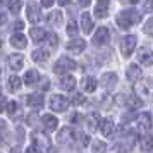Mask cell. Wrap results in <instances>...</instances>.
Masks as SVG:
<instances>
[{
    "instance_id": "2e32d148",
    "label": "cell",
    "mask_w": 153,
    "mask_h": 153,
    "mask_svg": "<svg viewBox=\"0 0 153 153\" xmlns=\"http://www.w3.org/2000/svg\"><path fill=\"white\" fill-rule=\"evenodd\" d=\"M10 45L16 47V48H26V45H28V40H26V36L21 35V33H16V35L10 36Z\"/></svg>"
},
{
    "instance_id": "ee69618b",
    "label": "cell",
    "mask_w": 153,
    "mask_h": 153,
    "mask_svg": "<svg viewBox=\"0 0 153 153\" xmlns=\"http://www.w3.org/2000/svg\"><path fill=\"white\" fill-rule=\"evenodd\" d=\"M71 120H72V122H79V120H81V115H79V114H72Z\"/></svg>"
},
{
    "instance_id": "d590c367",
    "label": "cell",
    "mask_w": 153,
    "mask_h": 153,
    "mask_svg": "<svg viewBox=\"0 0 153 153\" xmlns=\"http://www.w3.org/2000/svg\"><path fill=\"white\" fill-rule=\"evenodd\" d=\"M145 33H146L148 36H153V17L146 21V24H145Z\"/></svg>"
},
{
    "instance_id": "74e56055",
    "label": "cell",
    "mask_w": 153,
    "mask_h": 153,
    "mask_svg": "<svg viewBox=\"0 0 153 153\" xmlns=\"http://www.w3.org/2000/svg\"><path fill=\"white\" fill-rule=\"evenodd\" d=\"M16 110H17V103H16V102H9V103H7V112L12 115Z\"/></svg>"
},
{
    "instance_id": "f6af8a7d",
    "label": "cell",
    "mask_w": 153,
    "mask_h": 153,
    "mask_svg": "<svg viewBox=\"0 0 153 153\" xmlns=\"http://www.w3.org/2000/svg\"><path fill=\"white\" fill-rule=\"evenodd\" d=\"M22 28H24V24H22L21 21H17V22L14 24V29H17V31H19V29H22Z\"/></svg>"
},
{
    "instance_id": "836d02e7",
    "label": "cell",
    "mask_w": 153,
    "mask_h": 153,
    "mask_svg": "<svg viewBox=\"0 0 153 153\" xmlns=\"http://www.w3.org/2000/svg\"><path fill=\"white\" fill-rule=\"evenodd\" d=\"M47 42H48V45L52 48H55L57 45H59V36L55 33H50V35H47Z\"/></svg>"
},
{
    "instance_id": "484cf974",
    "label": "cell",
    "mask_w": 153,
    "mask_h": 153,
    "mask_svg": "<svg viewBox=\"0 0 153 153\" xmlns=\"http://www.w3.org/2000/svg\"><path fill=\"white\" fill-rule=\"evenodd\" d=\"M83 90L88 91V93H93V91L97 90V79L91 76H86L83 79Z\"/></svg>"
},
{
    "instance_id": "30bf717a",
    "label": "cell",
    "mask_w": 153,
    "mask_h": 153,
    "mask_svg": "<svg viewBox=\"0 0 153 153\" xmlns=\"http://www.w3.org/2000/svg\"><path fill=\"white\" fill-rule=\"evenodd\" d=\"M65 48H67V52H71V53H81V52L86 48V42H84V40H72V42H69L65 45Z\"/></svg>"
},
{
    "instance_id": "60d3db41",
    "label": "cell",
    "mask_w": 153,
    "mask_h": 153,
    "mask_svg": "<svg viewBox=\"0 0 153 153\" xmlns=\"http://www.w3.org/2000/svg\"><path fill=\"white\" fill-rule=\"evenodd\" d=\"M7 107V102H5V97L4 95H0V114L4 112V108Z\"/></svg>"
},
{
    "instance_id": "8d00e7d4",
    "label": "cell",
    "mask_w": 153,
    "mask_h": 153,
    "mask_svg": "<svg viewBox=\"0 0 153 153\" xmlns=\"http://www.w3.org/2000/svg\"><path fill=\"white\" fill-rule=\"evenodd\" d=\"M84 102H86V98H84L81 93H76V95L72 97V103H74V105H83Z\"/></svg>"
},
{
    "instance_id": "cb8c5ba5",
    "label": "cell",
    "mask_w": 153,
    "mask_h": 153,
    "mask_svg": "<svg viewBox=\"0 0 153 153\" xmlns=\"http://www.w3.org/2000/svg\"><path fill=\"white\" fill-rule=\"evenodd\" d=\"M74 86H76V79L72 76H64L60 79V88L65 91H72L74 90Z\"/></svg>"
},
{
    "instance_id": "d4e9b609",
    "label": "cell",
    "mask_w": 153,
    "mask_h": 153,
    "mask_svg": "<svg viewBox=\"0 0 153 153\" xmlns=\"http://www.w3.org/2000/svg\"><path fill=\"white\" fill-rule=\"evenodd\" d=\"M47 22H48L50 26H59V24L62 22V12H60V10L50 12V14L47 16Z\"/></svg>"
},
{
    "instance_id": "f546056e",
    "label": "cell",
    "mask_w": 153,
    "mask_h": 153,
    "mask_svg": "<svg viewBox=\"0 0 153 153\" xmlns=\"http://www.w3.org/2000/svg\"><path fill=\"white\" fill-rule=\"evenodd\" d=\"M21 77H17V76H10L9 77V81H7V88L10 91H17L19 88H21Z\"/></svg>"
},
{
    "instance_id": "681fc988",
    "label": "cell",
    "mask_w": 153,
    "mask_h": 153,
    "mask_svg": "<svg viewBox=\"0 0 153 153\" xmlns=\"http://www.w3.org/2000/svg\"><path fill=\"white\" fill-rule=\"evenodd\" d=\"M10 153H21V152H19V148H12V150H10Z\"/></svg>"
},
{
    "instance_id": "6da1fadb",
    "label": "cell",
    "mask_w": 153,
    "mask_h": 153,
    "mask_svg": "<svg viewBox=\"0 0 153 153\" xmlns=\"http://www.w3.org/2000/svg\"><path fill=\"white\" fill-rule=\"evenodd\" d=\"M139 21H141V16L136 10H132V9L124 10V12H120L117 16V24H119V28H122V29L131 28L132 24H138Z\"/></svg>"
},
{
    "instance_id": "44dd1931",
    "label": "cell",
    "mask_w": 153,
    "mask_h": 153,
    "mask_svg": "<svg viewBox=\"0 0 153 153\" xmlns=\"http://www.w3.org/2000/svg\"><path fill=\"white\" fill-rule=\"evenodd\" d=\"M124 103H126V107H127V108H131V110H136V108H141V107H143V102H141L138 97H134V95L126 97Z\"/></svg>"
},
{
    "instance_id": "5bb4252c",
    "label": "cell",
    "mask_w": 153,
    "mask_h": 153,
    "mask_svg": "<svg viewBox=\"0 0 153 153\" xmlns=\"http://www.w3.org/2000/svg\"><path fill=\"white\" fill-rule=\"evenodd\" d=\"M100 83H102L103 88H114L117 84V74L115 72H107V74L102 76V81Z\"/></svg>"
},
{
    "instance_id": "7dc6e473",
    "label": "cell",
    "mask_w": 153,
    "mask_h": 153,
    "mask_svg": "<svg viewBox=\"0 0 153 153\" xmlns=\"http://www.w3.org/2000/svg\"><path fill=\"white\" fill-rule=\"evenodd\" d=\"M4 129H5V122H4V120L0 119V132L4 131Z\"/></svg>"
},
{
    "instance_id": "4fadbf2b",
    "label": "cell",
    "mask_w": 153,
    "mask_h": 153,
    "mask_svg": "<svg viewBox=\"0 0 153 153\" xmlns=\"http://www.w3.org/2000/svg\"><path fill=\"white\" fill-rule=\"evenodd\" d=\"M138 127L141 131H150L152 129V115L150 114H141L138 117Z\"/></svg>"
},
{
    "instance_id": "f1b7e54d",
    "label": "cell",
    "mask_w": 153,
    "mask_h": 153,
    "mask_svg": "<svg viewBox=\"0 0 153 153\" xmlns=\"http://www.w3.org/2000/svg\"><path fill=\"white\" fill-rule=\"evenodd\" d=\"M31 57H33L35 62L43 64V62H47V59H48V52H47V50H35Z\"/></svg>"
},
{
    "instance_id": "4316f807",
    "label": "cell",
    "mask_w": 153,
    "mask_h": 153,
    "mask_svg": "<svg viewBox=\"0 0 153 153\" xmlns=\"http://www.w3.org/2000/svg\"><path fill=\"white\" fill-rule=\"evenodd\" d=\"M88 127L91 131H97V127H100V115L97 112H93V114L88 115Z\"/></svg>"
},
{
    "instance_id": "5b68a950",
    "label": "cell",
    "mask_w": 153,
    "mask_h": 153,
    "mask_svg": "<svg viewBox=\"0 0 153 153\" xmlns=\"http://www.w3.org/2000/svg\"><path fill=\"white\" fill-rule=\"evenodd\" d=\"M48 105H50V108H52L53 112H64L65 108H67L69 102H67L62 95H52V97H50V103Z\"/></svg>"
},
{
    "instance_id": "1f68e13d",
    "label": "cell",
    "mask_w": 153,
    "mask_h": 153,
    "mask_svg": "<svg viewBox=\"0 0 153 153\" xmlns=\"http://www.w3.org/2000/svg\"><path fill=\"white\" fill-rule=\"evenodd\" d=\"M93 153H105V150H107V145H105L103 141H100V139H97V141H93Z\"/></svg>"
},
{
    "instance_id": "9a60e30c",
    "label": "cell",
    "mask_w": 153,
    "mask_h": 153,
    "mask_svg": "<svg viewBox=\"0 0 153 153\" xmlns=\"http://www.w3.org/2000/svg\"><path fill=\"white\" fill-rule=\"evenodd\" d=\"M42 122H43V126H45V129H47V131H55V129H57V124H59L57 117H53L52 114L43 115V117H42Z\"/></svg>"
},
{
    "instance_id": "e0dca14e",
    "label": "cell",
    "mask_w": 153,
    "mask_h": 153,
    "mask_svg": "<svg viewBox=\"0 0 153 153\" xmlns=\"http://www.w3.org/2000/svg\"><path fill=\"white\" fill-rule=\"evenodd\" d=\"M100 131L103 136H112L114 134V120L112 119H103L102 122H100Z\"/></svg>"
},
{
    "instance_id": "d6986e66",
    "label": "cell",
    "mask_w": 153,
    "mask_h": 153,
    "mask_svg": "<svg viewBox=\"0 0 153 153\" xmlns=\"http://www.w3.org/2000/svg\"><path fill=\"white\" fill-rule=\"evenodd\" d=\"M81 29H83V33H91V29H93V19H91V16L88 12H84L81 16Z\"/></svg>"
},
{
    "instance_id": "7bdbcfd3",
    "label": "cell",
    "mask_w": 153,
    "mask_h": 153,
    "mask_svg": "<svg viewBox=\"0 0 153 153\" xmlns=\"http://www.w3.org/2000/svg\"><path fill=\"white\" fill-rule=\"evenodd\" d=\"M77 2H79V5H81V7H88V5L91 4V0H77Z\"/></svg>"
},
{
    "instance_id": "b9f144b4",
    "label": "cell",
    "mask_w": 153,
    "mask_h": 153,
    "mask_svg": "<svg viewBox=\"0 0 153 153\" xmlns=\"http://www.w3.org/2000/svg\"><path fill=\"white\" fill-rule=\"evenodd\" d=\"M53 2H55V0H42V5L43 7H52Z\"/></svg>"
},
{
    "instance_id": "ac0fdd59",
    "label": "cell",
    "mask_w": 153,
    "mask_h": 153,
    "mask_svg": "<svg viewBox=\"0 0 153 153\" xmlns=\"http://www.w3.org/2000/svg\"><path fill=\"white\" fill-rule=\"evenodd\" d=\"M26 103H28L31 108H42L43 107V97L38 95V93L29 95V97H26Z\"/></svg>"
},
{
    "instance_id": "bcb514c9",
    "label": "cell",
    "mask_w": 153,
    "mask_h": 153,
    "mask_svg": "<svg viewBox=\"0 0 153 153\" xmlns=\"http://www.w3.org/2000/svg\"><path fill=\"white\" fill-rule=\"evenodd\" d=\"M59 4H60V5H69L71 0H59Z\"/></svg>"
},
{
    "instance_id": "f907efd6",
    "label": "cell",
    "mask_w": 153,
    "mask_h": 153,
    "mask_svg": "<svg viewBox=\"0 0 153 153\" xmlns=\"http://www.w3.org/2000/svg\"><path fill=\"white\" fill-rule=\"evenodd\" d=\"M127 2H129V4H136V2H138V0H127Z\"/></svg>"
},
{
    "instance_id": "52a82bcc",
    "label": "cell",
    "mask_w": 153,
    "mask_h": 153,
    "mask_svg": "<svg viewBox=\"0 0 153 153\" xmlns=\"http://www.w3.org/2000/svg\"><path fill=\"white\" fill-rule=\"evenodd\" d=\"M108 40H110V31L107 28H98L97 33L93 35V43L97 45V47H102V45H105V43H108Z\"/></svg>"
},
{
    "instance_id": "4dcf8cb0",
    "label": "cell",
    "mask_w": 153,
    "mask_h": 153,
    "mask_svg": "<svg viewBox=\"0 0 153 153\" xmlns=\"http://www.w3.org/2000/svg\"><path fill=\"white\" fill-rule=\"evenodd\" d=\"M33 139H35V145L40 148V146H48V139L45 138V136H42L40 132H35L33 134Z\"/></svg>"
},
{
    "instance_id": "83f0119b",
    "label": "cell",
    "mask_w": 153,
    "mask_h": 153,
    "mask_svg": "<svg viewBox=\"0 0 153 153\" xmlns=\"http://www.w3.org/2000/svg\"><path fill=\"white\" fill-rule=\"evenodd\" d=\"M141 150L143 152H152L153 150V136L152 134H146L141 138Z\"/></svg>"
},
{
    "instance_id": "603a6c76",
    "label": "cell",
    "mask_w": 153,
    "mask_h": 153,
    "mask_svg": "<svg viewBox=\"0 0 153 153\" xmlns=\"http://www.w3.org/2000/svg\"><path fill=\"white\" fill-rule=\"evenodd\" d=\"M29 35H31V38H33L35 43H42L43 40H47V33H45L42 28H33L29 31Z\"/></svg>"
},
{
    "instance_id": "d6a6232c",
    "label": "cell",
    "mask_w": 153,
    "mask_h": 153,
    "mask_svg": "<svg viewBox=\"0 0 153 153\" xmlns=\"http://www.w3.org/2000/svg\"><path fill=\"white\" fill-rule=\"evenodd\" d=\"M9 10H10V12H14V14H17V12H19V10H21V0H9Z\"/></svg>"
},
{
    "instance_id": "277c9868",
    "label": "cell",
    "mask_w": 153,
    "mask_h": 153,
    "mask_svg": "<svg viewBox=\"0 0 153 153\" xmlns=\"http://www.w3.org/2000/svg\"><path fill=\"white\" fill-rule=\"evenodd\" d=\"M136 43H138V38L134 35H127L122 40V43H120V52H122V55L124 57H131V53L134 52V48H136Z\"/></svg>"
},
{
    "instance_id": "ba28073f",
    "label": "cell",
    "mask_w": 153,
    "mask_h": 153,
    "mask_svg": "<svg viewBox=\"0 0 153 153\" xmlns=\"http://www.w3.org/2000/svg\"><path fill=\"white\" fill-rule=\"evenodd\" d=\"M138 60L143 65H153V52L148 47H141L138 50Z\"/></svg>"
},
{
    "instance_id": "8fae6325",
    "label": "cell",
    "mask_w": 153,
    "mask_h": 153,
    "mask_svg": "<svg viewBox=\"0 0 153 153\" xmlns=\"http://www.w3.org/2000/svg\"><path fill=\"white\" fill-rule=\"evenodd\" d=\"M22 65H24V57L19 55V53H14V55L9 57V67L12 71H21Z\"/></svg>"
},
{
    "instance_id": "f35d334b",
    "label": "cell",
    "mask_w": 153,
    "mask_h": 153,
    "mask_svg": "<svg viewBox=\"0 0 153 153\" xmlns=\"http://www.w3.org/2000/svg\"><path fill=\"white\" fill-rule=\"evenodd\" d=\"M145 10L146 12H152L153 10V0H145Z\"/></svg>"
},
{
    "instance_id": "3957f363",
    "label": "cell",
    "mask_w": 153,
    "mask_h": 153,
    "mask_svg": "<svg viewBox=\"0 0 153 153\" xmlns=\"http://www.w3.org/2000/svg\"><path fill=\"white\" fill-rule=\"evenodd\" d=\"M77 138H79V134L71 127H64L62 131H59V136H57L59 143H62V145H74Z\"/></svg>"
},
{
    "instance_id": "7402d4cb",
    "label": "cell",
    "mask_w": 153,
    "mask_h": 153,
    "mask_svg": "<svg viewBox=\"0 0 153 153\" xmlns=\"http://www.w3.org/2000/svg\"><path fill=\"white\" fill-rule=\"evenodd\" d=\"M108 12V2L107 0H100L97 4V7H95V16L97 17H105Z\"/></svg>"
},
{
    "instance_id": "ab89813d",
    "label": "cell",
    "mask_w": 153,
    "mask_h": 153,
    "mask_svg": "<svg viewBox=\"0 0 153 153\" xmlns=\"http://www.w3.org/2000/svg\"><path fill=\"white\" fill-rule=\"evenodd\" d=\"M26 153H42V148H38L36 145H33V146H29L28 150H26Z\"/></svg>"
},
{
    "instance_id": "c3c4849f",
    "label": "cell",
    "mask_w": 153,
    "mask_h": 153,
    "mask_svg": "<svg viewBox=\"0 0 153 153\" xmlns=\"http://www.w3.org/2000/svg\"><path fill=\"white\" fill-rule=\"evenodd\" d=\"M2 22H5V16L0 12V24H2Z\"/></svg>"
},
{
    "instance_id": "9c48e42d",
    "label": "cell",
    "mask_w": 153,
    "mask_h": 153,
    "mask_svg": "<svg viewBox=\"0 0 153 153\" xmlns=\"http://www.w3.org/2000/svg\"><path fill=\"white\" fill-rule=\"evenodd\" d=\"M136 91H138L141 97H150L153 93V81L152 79H145L143 83L136 84Z\"/></svg>"
},
{
    "instance_id": "7a4b0ae2",
    "label": "cell",
    "mask_w": 153,
    "mask_h": 153,
    "mask_svg": "<svg viewBox=\"0 0 153 153\" xmlns=\"http://www.w3.org/2000/svg\"><path fill=\"white\" fill-rule=\"evenodd\" d=\"M74 69H76V62L69 57H60L53 65V71L57 74H65L67 71H74Z\"/></svg>"
},
{
    "instance_id": "816d5d0a",
    "label": "cell",
    "mask_w": 153,
    "mask_h": 153,
    "mask_svg": "<svg viewBox=\"0 0 153 153\" xmlns=\"http://www.w3.org/2000/svg\"><path fill=\"white\" fill-rule=\"evenodd\" d=\"M0 47H2V42H0Z\"/></svg>"
},
{
    "instance_id": "ffe728a7",
    "label": "cell",
    "mask_w": 153,
    "mask_h": 153,
    "mask_svg": "<svg viewBox=\"0 0 153 153\" xmlns=\"http://www.w3.org/2000/svg\"><path fill=\"white\" fill-rule=\"evenodd\" d=\"M38 79H40V74H38V71H28L26 74H24V84L26 86H35L38 83Z\"/></svg>"
},
{
    "instance_id": "8992f818",
    "label": "cell",
    "mask_w": 153,
    "mask_h": 153,
    "mask_svg": "<svg viewBox=\"0 0 153 153\" xmlns=\"http://www.w3.org/2000/svg\"><path fill=\"white\" fill-rule=\"evenodd\" d=\"M26 14H28V21L29 22H38L42 19V10L38 2H29L28 7H26Z\"/></svg>"
},
{
    "instance_id": "e575fe53",
    "label": "cell",
    "mask_w": 153,
    "mask_h": 153,
    "mask_svg": "<svg viewBox=\"0 0 153 153\" xmlns=\"http://www.w3.org/2000/svg\"><path fill=\"white\" fill-rule=\"evenodd\" d=\"M77 33H79V29H77L76 22L69 21V24H67V35H69V36H76Z\"/></svg>"
},
{
    "instance_id": "7c38bea8",
    "label": "cell",
    "mask_w": 153,
    "mask_h": 153,
    "mask_svg": "<svg viewBox=\"0 0 153 153\" xmlns=\"http://www.w3.org/2000/svg\"><path fill=\"white\" fill-rule=\"evenodd\" d=\"M127 79L131 83H138L139 79H141V69L138 67V64H131L127 67Z\"/></svg>"
}]
</instances>
